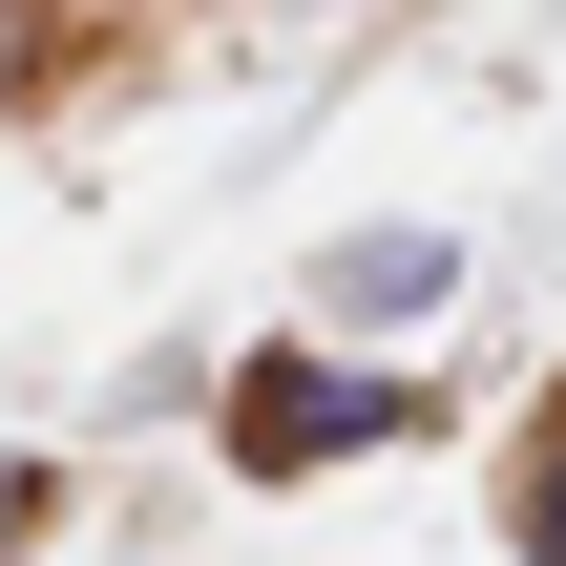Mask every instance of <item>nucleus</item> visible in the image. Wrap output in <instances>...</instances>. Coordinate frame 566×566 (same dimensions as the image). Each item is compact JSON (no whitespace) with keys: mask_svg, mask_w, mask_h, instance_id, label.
<instances>
[{"mask_svg":"<svg viewBox=\"0 0 566 566\" xmlns=\"http://www.w3.org/2000/svg\"><path fill=\"white\" fill-rule=\"evenodd\" d=\"M84 42H105V0H0V126H21V105H63V84H84Z\"/></svg>","mask_w":566,"mask_h":566,"instance_id":"4","label":"nucleus"},{"mask_svg":"<svg viewBox=\"0 0 566 566\" xmlns=\"http://www.w3.org/2000/svg\"><path fill=\"white\" fill-rule=\"evenodd\" d=\"M42 525H63V462H0V566L42 546Z\"/></svg>","mask_w":566,"mask_h":566,"instance_id":"5","label":"nucleus"},{"mask_svg":"<svg viewBox=\"0 0 566 566\" xmlns=\"http://www.w3.org/2000/svg\"><path fill=\"white\" fill-rule=\"evenodd\" d=\"M504 566H566V357L525 378V420H504Z\"/></svg>","mask_w":566,"mask_h":566,"instance_id":"3","label":"nucleus"},{"mask_svg":"<svg viewBox=\"0 0 566 566\" xmlns=\"http://www.w3.org/2000/svg\"><path fill=\"white\" fill-rule=\"evenodd\" d=\"M441 399H420V357H336V336H252L231 378H210V462L231 483H336V462H378V441H420Z\"/></svg>","mask_w":566,"mask_h":566,"instance_id":"1","label":"nucleus"},{"mask_svg":"<svg viewBox=\"0 0 566 566\" xmlns=\"http://www.w3.org/2000/svg\"><path fill=\"white\" fill-rule=\"evenodd\" d=\"M441 294H462V231H336V252H315V336H336V357H357V336H420Z\"/></svg>","mask_w":566,"mask_h":566,"instance_id":"2","label":"nucleus"}]
</instances>
